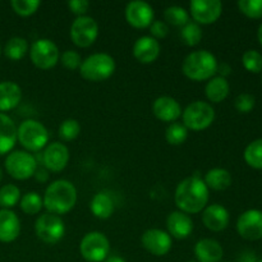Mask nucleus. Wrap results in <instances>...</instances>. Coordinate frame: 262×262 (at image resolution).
I'll list each match as a JSON object with an SVG mask.
<instances>
[{"instance_id": "26", "label": "nucleus", "mask_w": 262, "mask_h": 262, "mask_svg": "<svg viewBox=\"0 0 262 262\" xmlns=\"http://www.w3.org/2000/svg\"><path fill=\"white\" fill-rule=\"evenodd\" d=\"M114 201L106 192H99L95 194L90 204V210L97 219H109L114 212Z\"/></svg>"}, {"instance_id": "18", "label": "nucleus", "mask_w": 262, "mask_h": 262, "mask_svg": "<svg viewBox=\"0 0 262 262\" xmlns=\"http://www.w3.org/2000/svg\"><path fill=\"white\" fill-rule=\"evenodd\" d=\"M160 43L151 36L137 38L133 45V56L142 64H151L160 55Z\"/></svg>"}, {"instance_id": "17", "label": "nucleus", "mask_w": 262, "mask_h": 262, "mask_svg": "<svg viewBox=\"0 0 262 262\" xmlns=\"http://www.w3.org/2000/svg\"><path fill=\"white\" fill-rule=\"evenodd\" d=\"M229 211L220 204L206 206L202 212V223L211 232H222L229 225Z\"/></svg>"}, {"instance_id": "46", "label": "nucleus", "mask_w": 262, "mask_h": 262, "mask_svg": "<svg viewBox=\"0 0 262 262\" xmlns=\"http://www.w3.org/2000/svg\"><path fill=\"white\" fill-rule=\"evenodd\" d=\"M257 38H258V41H260V43L262 46V23H261L260 27H258V30H257Z\"/></svg>"}, {"instance_id": "14", "label": "nucleus", "mask_w": 262, "mask_h": 262, "mask_svg": "<svg viewBox=\"0 0 262 262\" xmlns=\"http://www.w3.org/2000/svg\"><path fill=\"white\" fill-rule=\"evenodd\" d=\"M154 17H155V13H154L152 7L142 0L130 2L125 7V20L128 25L138 30L150 27L151 23L154 22Z\"/></svg>"}, {"instance_id": "38", "label": "nucleus", "mask_w": 262, "mask_h": 262, "mask_svg": "<svg viewBox=\"0 0 262 262\" xmlns=\"http://www.w3.org/2000/svg\"><path fill=\"white\" fill-rule=\"evenodd\" d=\"M238 8L242 14L251 19L262 18V0H239Z\"/></svg>"}, {"instance_id": "13", "label": "nucleus", "mask_w": 262, "mask_h": 262, "mask_svg": "<svg viewBox=\"0 0 262 262\" xmlns=\"http://www.w3.org/2000/svg\"><path fill=\"white\" fill-rule=\"evenodd\" d=\"M237 232L243 239H262V211L251 209L241 214L237 220Z\"/></svg>"}, {"instance_id": "29", "label": "nucleus", "mask_w": 262, "mask_h": 262, "mask_svg": "<svg viewBox=\"0 0 262 262\" xmlns=\"http://www.w3.org/2000/svg\"><path fill=\"white\" fill-rule=\"evenodd\" d=\"M243 158L245 161L247 163L248 166L253 169H262V138L252 141L248 143L247 147L245 148L243 152Z\"/></svg>"}, {"instance_id": "12", "label": "nucleus", "mask_w": 262, "mask_h": 262, "mask_svg": "<svg viewBox=\"0 0 262 262\" xmlns=\"http://www.w3.org/2000/svg\"><path fill=\"white\" fill-rule=\"evenodd\" d=\"M189 12L197 25H212L223 13V4L219 0H192Z\"/></svg>"}, {"instance_id": "37", "label": "nucleus", "mask_w": 262, "mask_h": 262, "mask_svg": "<svg viewBox=\"0 0 262 262\" xmlns=\"http://www.w3.org/2000/svg\"><path fill=\"white\" fill-rule=\"evenodd\" d=\"M81 133V125H79L78 120L76 119H66L59 127V137L66 142L76 140Z\"/></svg>"}, {"instance_id": "24", "label": "nucleus", "mask_w": 262, "mask_h": 262, "mask_svg": "<svg viewBox=\"0 0 262 262\" xmlns=\"http://www.w3.org/2000/svg\"><path fill=\"white\" fill-rule=\"evenodd\" d=\"M22 100V90L10 81L0 82V113L9 112L18 106Z\"/></svg>"}, {"instance_id": "39", "label": "nucleus", "mask_w": 262, "mask_h": 262, "mask_svg": "<svg viewBox=\"0 0 262 262\" xmlns=\"http://www.w3.org/2000/svg\"><path fill=\"white\" fill-rule=\"evenodd\" d=\"M255 105L256 99L251 94H241L234 100V107L242 114H247V113L252 112Z\"/></svg>"}, {"instance_id": "3", "label": "nucleus", "mask_w": 262, "mask_h": 262, "mask_svg": "<svg viewBox=\"0 0 262 262\" xmlns=\"http://www.w3.org/2000/svg\"><path fill=\"white\" fill-rule=\"evenodd\" d=\"M216 56L207 50L192 51L182 63V72L192 81H209L216 74Z\"/></svg>"}, {"instance_id": "40", "label": "nucleus", "mask_w": 262, "mask_h": 262, "mask_svg": "<svg viewBox=\"0 0 262 262\" xmlns=\"http://www.w3.org/2000/svg\"><path fill=\"white\" fill-rule=\"evenodd\" d=\"M60 61L67 69H69V71H76V69H78L82 64L81 55H79L76 50L64 51L60 56Z\"/></svg>"}, {"instance_id": "22", "label": "nucleus", "mask_w": 262, "mask_h": 262, "mask_svg": "<svg viewBox=\"0 0 262 262\" xmlns=\"http://www.w3.org/2000/svg\"><path fill=\"white\" fill-rule=\"evenodd\" d=\"M194 255L200 262H219L224 256V250L217 241L205 238L196 243Z\"/></svg>"}, {"instance_id": "25", "label": "nucleus", "mask_w": 262, "mask_h": 262, "mask_svg": "<svg viewBox=\"0 0 262 262\" xmlns=\"http://www.w3.org/2000/svg\"><path fill=\"white\" fill-rule=\"evenodd\" d=\"M230 92V86L229 82L227 81V78H223V77H212L211 79H209L206 87H205V94L206 97L209 99V101L214 102V104H219L223 102L228 97Z\"/></svg>"}, {"instance_id": "6", "label": "nucleus", "mask_w": 262, "mask_h": 262, "mask_svg": "<svg viewBox=\"0 0 262 262\" xmlns=\"http://www.w3.org/2000/svg\"><path fill=\"white\" fill-rule=\"evenodd\" d=\"M182 120L187 129L204 130L214 123L215 110L209 102L193 101L182 112Z\"/></svg>"}, {"instance_id": "10", "label": "nucleus", "mask_w": 262, "mask_h": 262, "mask_svg": "<svg viewBox=\"0 0 262 262\" xmlns=\"http://www.w3.org/2000/svg\"><path fill=\"white\" fill-rule=\"evenodd\" d=\"M30 58L36 68L48 71L58 64L59 49L49 38H38L31 45Z\"/></svg>"}, {"instance_id": "49", "label": "nucleus", "mask_w": 262, "mask_h": 262, "mask_svg": "<svg viewBox=\"0 0 262 262\" xmlns=\"http://www.w3.org/2000/svg\"><path fill=\"white\" fill-rule=\"evenodd\" d=\"M0 54H2V49H0Z\"/></svg>"}, {"instance_id": "36", "label": "nucleus", "mask_w": 262, "mask_h": 262, "mask_svg": "<svg viewBox=\"0 0 262 262\" xmlns=\"http://www.w3.org/2000/svg\"><path fill=\"white\" fill-rule=\"evenodd\" d=\"M242 64L246 71L251 73H260L262 72V55L260 51L250 49L242 56Z\"/></svg>"}, {"instance_id": "42", "label": "nucleus", "mask_w": 262, "mask_h": 262, "mask_svg": "<svg viewBox=\"0 0 262 262\" xmlns=\"http://www.w3.org/2000/svg\"><path fill=\"white\" fill-rule=\"evenodd\" d=\"M68 8L72 10V13H74L78 17H82L89 10L90 3L87 0H71V2H68Z\"/></svg>"}, {"instance_id": "34", "label": "nucleus", "mask_w": 262, "mask_h": 262, "mask_svg": "<svg viewBox=\"0 0 262 262\" xmlns=\"http://www.w3.org/2000/svg\"><path fill=\"white\" fill-rule=\"evenodd\" d=\"M181 38L187 46L199 45L202 40V30L196 22H188L181 30Z\"/></svg>"}, {"instance_id": "35", "label": "nucleus", "mask_w": 262, "mask_h": 262, "mask_svg": "<svg viewBox=\"0 0 262 262\" xmlns=\"http://www.w3.org/2000/svg\"><path fill=\"white\" fill-rule=\"evenodd\" d=\"M40 5L41 3L38 0H12L10 2L12 9L14 10L15 14L20 17H30L35 14Z\"/></svg>"}, {"instance_id": "27", "label": "nucleus", "mask_w": 262, "mask_h": 262, "mask_svg": "<svg viewBox=\"0 0 262 262\" xmlns=\"http://www.w3.org/2000/svg\"><path fill=\"white\" fill-rule=\"evenodd\" d=\"M205 184L209 189L214 191H225L232 184V176L227 169L212 168L205 174Z\"/></svg>"}, {"instance_id": "9", "label": "nucleus", "mask_w": 262, "mask_h": 262, "mask_svg": "<svg viewBox=\"0 0 262 262\" xmlns=\"http://www.w3.org/2000/svg\"><path fill=\"white\" fill-rule=\"evenodd\" d=\"M35 232L38 239L46 245H55L66 234V225L63 219L58 215L46 214L40 215L35 223Z\"/></svg>"}, {"instance_id": "31", "label": "nucleus", "mask_w": 262, "mask_h": 262, "mask_svg": "<svg viewBox=\"0 0 262 262\" xmlns=\"http://www.w3.org/2000/svg\"><path fill=\"white\" fill-rule=\"evenodd\" d=\"M19 206L25 214L36 215L41 211L43 207V201L37 192H27L22 199L19 200Z\"/></svg>"}, {"instance_id": "43", "label": "nucleus", "mask_w": 262, "mask_h": 262, "mask_svg": "<svg viewBox=\"0 0 262 262\" xmlns=\"http://www.w3.org/2000/svg\"><path fill=\"white\" fill-rule=\"evenodd\" d=\"M257 257H256V253L252 251H245L242 255L239 256V260L238 262H257Z\"/></svg>"}, {"instance_id": "47", "label": "nucleus", "mask_w": 262, "mask_h": 262, "mask_svg": "<svg viewBox=\"0 0 262 262\" xmlns=\"http://www.w3.org/2000/svg\"><path fill=\"white\" fill-rule=\"evenodd\" d=\"M2 179H3V171L2 169H0V182H2Z\"/></svg>"}, {"instance_id": "45", "label": "nucleus", "mask_w": 262, "mask_h": 262, "mask_svg": "<svg viewBox=\"0 0 262 262\" xmlns=\"http://www.w3.org/2000/svg\"><path fill=\"white\" fill-rule=\"evenodd\" d=\"M104 262H125V260L120 256H107V258Z\"/></svg>"}, {"instance_id": "28", "label": "nucleus", "mask_w": 262, "mask_h": 262, "mask_svg": "<svg viewBox=\"0 0 262 262\" xmlns=\"http://www.w3.org/2000/svg\"><path fill=\"white\" fill-rule=\"evenodd\" d=\"M28 51V42L26 38L15 36L7 42L4 48V54L10 60H20L26 56Z\"/></svg>"}, {"instance_id": "21", "label": "nucleus", "mask_w": 262, "mask_h": 262, "mask_svg": "<svg viewBox=\"0 0 262 262\" xmlns=\"http://www.w3.org/2000/svg\"><path fill=\"white\" fill-rule=\"evenodd\" d=\"M20 233V222L12 210H0V242H14Z\"/></svg>"}, {"instance_id": "44", "label": "nucleus", "mask_w": 262, "mask_h": 262, "mask_svg": "<svg viewBox=\"0 0 262 262\" xmlns=\"http://www.w3.org/2000/svg\"><path fill=\"white\" fill-rule=\"evenodd\" d=\"M230 72H232V68L228 66L227 63H223V64H217V71L216 73L220 74V77L225 78L227 76H229Z\"/></svg>"}, {"instance_id": "16", "label": "nucleus", "mask_w": 262, "mask_h": 262, "mask_svg": "<svg viewBox=\"0 0 262 262\" xmlns=\"http://www.w3.org/2000/svg\"><path fill=\"white\" fill-rule=\"evenodd\" d=\"M43 165L48 170L58 173L66 169L69 161V150L64 143L53 142L46 146L42 154Z\"/></svg>"}, {"instance_id": "48", "label": "nucleus", "mask_w": 262, "mask_h": 262, "mask_svg": "<svg viewBox=\"0 0 262 262\" xmlns=\"http://www.w3.org/2000/svg\"><path fill=\"white\" fill-rule=\"evenodd\" d=\"M257 262H262V258H260V260H258Z\"/></svg>"}, {"instance_id": "7", "label": "nucleus", "mask_w": 262, "mask_h": 262, "mask_svg": "<svg viewBox=\"0 0 262 262\" xmlns=\"http://www.w3.org/2000/svg\"><path fill=\"white\" fill-rule=\"evenodd\" d=\"M5 169L12 178L17 181H26L35 176L37 170V161L28 151L17 150L7 156Z\"/></svg>"}, {"instance_id": "33", "label": "nucleus", "mask_w": 262, "mask_h": 262, "mask_svg": "<svg viewBox=\"0 0 262 262\" xmlns=\"http://www.w3.org/2000/svg\"><path fill=\"white\" fill-rule=\"evenodd\" d=\"M187 137H188V129L182 123L174 122L171 124H169L168 128H166L165 138L169 145H182V143L186 142Z\"/></svg>"}, {"instance_id": "11", "label": "nucleus", "mask_w": 262, "mask_h": 262, "mask_svg": "<svg viewBox=\"0 0 262 262\" xmlns=\"http://www.w3.org/2000/svg\"><path fill=\"white\" fill-rule=\"evenodd\" d=\"M71 38L78 48H89L96 41L99 36V25L89 15L77 17L71 26Z\"/></svg>"}, {"instance_id": "30", "label": "nucleus", "mask_w": 262, "mask_h": 262, "mask_svg": "<svg viewBox=\"0 0 262 262\" xmlns=\"http://www.w3.org/2000/svg\"><path fill=\"white\" fill-rule=\"evenodd\" d=\"M164 19L166 20V25L176 26V27H183L189 22V14L184 8L178 5H171L168 7L164 12Z\"/></svg>"}, {"instance_id": "41", "label": "nucleus", "mask_w": 262, "mask_h": 262, "mask_svg": "<svg viewBox=\"0 0 262 262\" xmlns=\"http://www.w3.org/2000/svg\"><path fill=\"white\" fill-rule=\"evenodd\" d=\"M148 28H150L151 37H154L155 40L166 37L169 33V26L164 20H154Z\"/></svg>"}, {"instance_id": "5", "label": "nucleus", "mask_w": 262, "mask_h": 262, "mask_svg": "<svg viewBox=\"0 0 262 262\" xmlns=\"http://www.w3.org/2000/svg\"><path fill=\"white\" fill-rule=\"evenodd\" d=\"M17 140L27 151L37 152L48 145L49 132L42 123L26 119L17 128Z\"/></svg>"}, {"instance_id": "15", "label": "nucleus", "mask_w": 262, "mask_h": 262, "mask_svg": "<svg viewBox=\"0 0 262 262\" xmlns=\"http://www.w3.org/2000/svg\"><path fill=\"white\" fill-rule=\"evenodd\" d=\"M141 243L154 256H165L171 250V237L161 229H148L141 237Z\"/></svg>"}, {"instance_id": "20", "label": "nucleus", "mask_w": 262, "mask_h": 262, "mask_svg": "<svg viewBox=\"0 0 262 262\" xmlns=\"http://www.w3.org/2000/svg\"><path fill=\"white\" fill-rule=\"evenodd\" d=\"M168 234L176 239H186L193 230V222L189 215L182 211H173L166 219Z\"/></svg>"}, {"instance_id": "8", "label": "nucleus", "mask_w": 262, "mask_h": 262, "mask_svg": "<svg viewBox=\"0 0 262 262\" xmlns=\"http://www.w3.org/2000/svg\"><path fill=\"white\" fill-rule=\"evenodd\" d=\"M82 257L89 262H104L110 252V242L104 233L90 232L79 245Z\"/></svg>"}, {"instance_id": "2", "label": "nucleus", "mask_w": 262, "mask_h": 262, "mask_svg": "<svg viewBox=\"0 0 262 262\" xmlns=\"http://www.w3.org/2000/svg\"><path fill=\"white\" fill-rule=\"evenodd\" d=\"M42 201L48 212L60 216L74 207L77 202V189L72 182L59 179L49 184Z\"/></svg>"}, {"instance_id": "4", "label": "nucleus", "mask_w": 262, "mask_h": 262, "mask_svg": "<svg viewBox=\"0 0 262 262\" xmlns=\"http://www.w3.org/2000/svg\"><path fill=\"white\" fill-rule=\"evenodd\" d=\"M115 60L106 53H96L82 60L79 73L90 82H102L110 78L115 72Z\"/></svg>"}, {"instance_id": "1", "label": "nucleus", "mask_w": 262, "mask_h": 262, "mask_svg": "<svg viewBox=\"0 0 262 262\" xmlns=\"http://www.w3.org/2000/svg\"><path fill=\"white\" fill-rule=\"evenodd\" d=\"M209 191L204 179L197 176L183 179L177 186L174 201L179 211L184 214H199L209 202Z\"/></svg>"}, {"instance_id": "23", "label": "nucleus", "mask_w": 262, "mask_h": 262, "mask_svg": "<svg viewBox=\"0 0 262 262\" xmlns=\"http://www.w3.org/2000/svg\"><path fill=\"white\" fill-rule=\"evenodd\" d=\"M17 142V127L10 117L0 113V156L10 152Z\"/></svg>"}, {"instance_id": "19", "label": "nucleus", "mask_w": 262, "mask_h": 262, "mask_svg": "<svg viewBox=\"0 0 262 262\" xmlns=\"http://www.w3.org/2000/svg\"><path fill=\"white\" fill-rule=\"evenodd\" d=\"M152 113L159 120L174 123L182 117V107L176 99L170 96H161L154 101Z\"/></svg>"}, {"instance_id": "32", "label": "nucleus", "mask_w": 262, "mask_h": 262, "mask_svg": "<svg viewBox=\"0 0 262 262\" xmlns=\"http://www.w3.org/2000/svg\"><path fill=\"white\" fill-rule=\"evenodd\" d=\"M20 189L14 184H5L0 188V206L3 209H12L19 202Z\"/></svg>"}]
</instances>
